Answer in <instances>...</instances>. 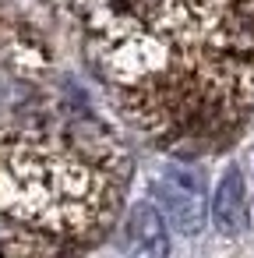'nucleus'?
Returning a JSON list of instances; mask_svg holds the SVG:
<instances>
[{
    "label": "nucleus",
    "mask_w": 254,
    "mask_h": 258,
    "mask_svg": "<svg viewBox=\"0 0 254 258\" xmlns=\"http://www.w3.org/2000/svg\"><path fill=\"white\" fill-rule=\"evenodd\" d=\"M117 113L155 149L205 156L254 117V0H57Z\"/></svg>",
    "instance_id": "1"
},
{
    "label": "nucleus",
    "mask_w": 254,
    "mask_h": 258,
    "mask_svg": "<svg viewBox=\"0 0 254 258\" xmlns=\"http://www.w3.org/2000/svg\"><path fill=\"white\" fill-rule=\"evenodd\" d=\"M131 156L117 135L78 110L0 117V216L67 247L99 244L120 219Z\"/></svg>",
    "instance_id": "2"
},
{
    "label": "nucleus",
    "mask_w": 254,
    "mask_h": 258,
    "mask_svg": "<svg viewBox=\"0 0 254 258\" xmlns=\"http://www.w3.org/2000/svg\"><path fill=\"white\" fill-rule=\"evenodd\" d=\"M170 254V233L166 219L155 205L141 202L127 216V258H166Z\"/></svg>",
    "instance_id": "3"
},
{
    "label": "nucleus",
    "mask_w": 254,
    "mask_h": 258,
    "mask_svg": "<svg viewBox=\"0 0 254 258\" xmlns=\"http://www.w3.org/2000/svg\"><path fill=\"white\" fill-rule=\"evenodd\" d=\"M166 216L184 230V233H198L201 226V216H205V205H201V187L198 180H184L180 173H170L166 180Z\"/></svg>",
    "instance_id": "4"
},
{
    "label": "nucleus",
    "mask_w": 254,
    "mask_h": 258,
    "mask_svg": "<svg viewBox=\"0 0 254 258\" xmlns=\"http://www.w3.org/2000/svg\"><path fill=\"white\" fill-rule=\"evenodd\" d=\"M215 219L226 233H240L250 219V205H247V187H243V173L236 166L226 170V177L219 180L215 191Z\"/></svg>",
    "instance_id": "5"
},
{
    "label": "nucleus",
    "mask_w": 254,
    "mask_h": 258,
    "mask_svg": "<svg viewBox=\"0 0 254 258\" xmlns=\"http://www.w3.org/2000/svg\"><path fill=\"white\" fill-rule=\"evenodd\" d=\"M0 258H85L78 247H67L60 240L39 237V233H4L0 237Z\"/></svg>",
    "instance_id": "6"
}]
</instances>
